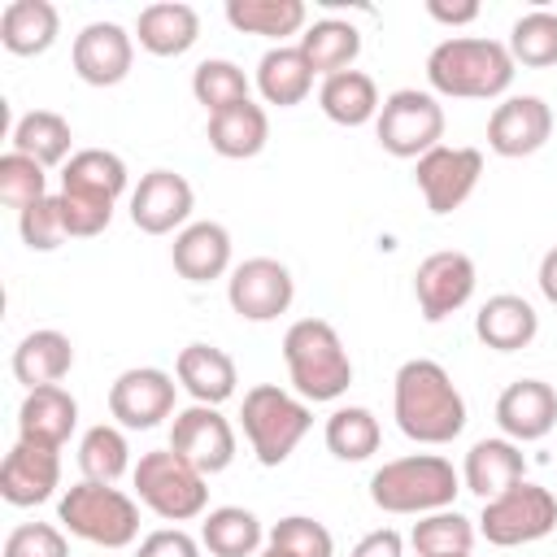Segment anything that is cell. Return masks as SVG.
I'll list each match as a JSON object with an SVG mask.
<instances>
[{
	"label": "cell",
	"mask_w": 557,
	"mask_h": 557,
	"mask_svg": "<svg viewBox=\"0 0 557 557\" xmlns=\"http://www.w3.org/2000/svg\"><path fill=\"white\" fill-rule=\"evenodd\" d=\"M4 557H70V544L52 522H22L4 535Z\"/></svg>",
	"instance_id": "45"
},
{
	"label": "cell",
	"mask_w": 557,
	"mask_h": 557,
	"mask_svg": "<svg viewBox=\"0 0 557 557\" xmlns=\"http://www.w3.org/2000/svg\"><path fill=\"white\" fill-rule=\"evenodd\" d=\"M78 426V400L61 387V383H48V387H30L22 409H17V440H30V444H48V448H61Z\"/></svg>",
	"instance_id": "20"
},
{
	"label": "cell",
	"mask_w": 557,
	"mask_h": 557,
	"mask_svg": "<svg viewBox=\"0 0 557 557\" xmlns=\"http://www.w3.org/2000/svg\"><path fill=\"white\" fill-rule=\"evenodd\" d=\"M374 135H379L383 152L405 157V161H418L431 148H440V139H444V109H440V100L431 91L400 87V91H392L379 104Z\"/></svg>",
	"instance_id": "9"
},
{
	"label": "cell",
	"mask_w": 557,
	"mask_h": 557,
	"mask_svg": "<svg viewBox=\"0 0 557 557\" xmlns=\"http://www.w3.org/2000/svg\"><path fill=\"white\" fill-rule=\"evenodd\" d=\"M474 261L457 248H440L431 257L418 261L413 274V296H418V313L426 322H444L448 313H457L470 296H474Z\"/></svg>",
	"instance_id": "13"
},
{
	"label": "cell",
	"mask_w": 557,
	"mask_h": 557,
	"mask_svg": "<svg viewBox=\"0 0 557 557\" xmlns=\"http://www.w3.org/2000/svg\"><path fill=\"white\" fill-rule=\"evenodd\" d=\"M205 135H209V148H213L218 157L244 161V157H257V152L265 148V139H270V117H265L261 104L244 100V104H235V109H226V113H213Z\"/></svg>",
	"instance_id": "28"
},
{
	"label": "cell",
	"mask_w": 557,
	"mask_h": 557,
	"mask_svg": "<svg viewBox=\"0 0 557 557\" xmlns=\"http://www.w3.org/2000/svg\"><path fill=\"white\" fill-rule=\"evenodd\" d=\"M135 557H200V548L183 527H161V531L139 540Z\"/></svg>",
	"instance_id": "46"
},
{
	"label": "cell",
	"mask_w": 557,
	"mask_h": 557,
	"mask_svg": "<svg viewBox=\"0 0 557 557\" xmlns=\"http://www.w3.org/2000/svg\"><path fill=\"white\" fill-rule=\"evenodd\" d=\"M557 527V496L540 483H513L500 496L483 500V518L479 531L487 544L496 548H518V544H535Z\"/></svg>",
	"instance_id": "8"
},
{
	"label": "cell",
	"mask_w": 557,
	"mask_h": 557,
	"mask_svg": "<svg viewBox=\"0 0 557 557\" xmlns=\"http://www.w3.org/2000/svg\"><path fill=\"white\" fill-rule=\"evenodd\" d=\"M379 444H383V431L366 405H339L326 418V448L339 461H366L379 453Z\"/></svg>",
	"instance_id": "37"
},
{
	"label": "cell",
	"mask_w": 557,
	"mask_h": 557,
	"mask_svg": "<svg viewBox=\"0 0 557 557\" xmlns=\"http://www.w3.org/2000/svg\"><path fill=\"white\" fill-rule=\"evenodd\" d=\"M61 200V222L70 239H91L113 222V205L109 200H91V196H74V191H57Z\"/></svg>",
	"instance_id": "44"
},
{
	"label": "cell",
	"mask_w": 557,
	"mask_h": 557,
	"mask_svg": "<svg viewBox=\"0 0 557 557\" xmlns=\"http://www.w3.org/2000/svg\"><path fill=\"white\" fill-rule=\"evenodd\" d=\"M496 426L513 444H535L557 426V392L544 379H518L496 396Z\"/></svg>",
	"instance_id": "19"
},
{
	"label": "cell",
	"mask_w": 557,
	"mask_h": 557,
	"mask_svg": "<svg viewBox=\"0 0 557 557\" xmlns=\"http://www.w3.org/2000/svg\"><path fill=\"white\" fill-rule=\"evenodd\" d=\"M57 518L65 522L70 535L100 544V548H126L139 535V505L113 483H91V479L74 483L61 496Z\"/></svg>",
	"instance_id": "6"
},
{
	"label": "cell",
	"mask_w": 557,
	"mask_h": 557,
	"mask_svg": "<svg viewBox=\"0 0 557 557\" xmlns=\"http://www.w3.org/2000/svg\"><path fill=\"white\" fill-rule=\"evenodd\" d=\"M392 413L413 444H453L466 426V400L448 379V370L431 357H413L396 370Z\"/></svg>",
	"instance_id": "1"
},
{
	"label": "cell",
	"mask_w": 557,
	"mask_h": 557,
	"mask_svg": "<svg viewBox=\"0 0 557 557\" xmlns=\"http://www.w3.org/2000/svg\"><path fill=\"white\" fill-rule=\"evenodd\" d=\"M400 553H405V540H400V531H392V527H379V531L361 535V540H357V548H352L348 557H400Z\"/></svg>",
	"instance_id": "47"
},
{
	"label": "cell",
	"mask_w": 557,
	"mask_h": 557,
	"mask_svg": "<svg viewBox=\"0 0 557 557\" xmlns=\"http://www.w3.org/2000/svg\"><path fill=\"white\" fill-rule=\"evenodd\" d=\"M109 413L126 431H152L174 413V379L157 366L122 370L109 387Z\"/></svg>",
	"instance_id": "14"
},
{
	"label": "cell",
	"mask_w": 557,
	"mask_h": 557,
	"mask_svg": "<svg viewBox=\"0 0 557 557\" xmlns=\"http://www.w3.org/2000/svg\"><path fill=\"white\" fill-rule=\"evenodd\" d=\"M474 335L496 352H518L540 335V313L531 309V300L500 292V296H487L483 309L474 313Z\"/></svg>",
	"instance_id": "24"
},
{
	"label": "cell",
	"mask_w": 557,
	"mask_h": 557,
	"mask_svg": "<svg viewBox=\"0 0 557 557\" xmlns=\"http://www.w3.org/2000/svg\"><path fill=\"white\" fill-rule=\"evenodd\" d=\"M257 91L265 96V104H278V109H292L300 104L309 91H313V70L305 61L300 48H270L261 61H257Z\"/></svg>",
	"instance_id": "31"
},
{
	"label": "cell",
	"mask_w": 557,
	"mask_h": 557,
	"mask_svg": "<svg viewBox=\"0 0 557 557\" xmlns=\"http://www.w3.org/2000/svg\"><path fill=\"white\" fill-rule=\"evenodd\" d=\"M70 61H74V74H78L87 87H113V83H122V78L131 74L135 39H131L126 26H117V22H87V26L74 35Z\"/></svg>",
	"instance_id": "15"
},
{
	"label": "cell",
	"mask_w": 557,
	"mask_h": 557,
	"mask_svg": "<svg viewBox=\"0 0 557 557\" xmlns=\"http://www.w3.org/2000/svg\"><path fill=\"white\" fill-rule=\"evenodd\" d=\"M126 466H131V448H126V435L117 426L100 422V426H91L83 435V444H78V470H83V479L113 483V479L126 474Z\"/></svg>",
	"instance_id": "40"
},
{
	"label": "cell",
	"mask_w": 557,
	"mask_h": 557,
	"mask_svg": "<svg viewBox=\"0 0 557 557\" xmlns=\"http://www.w3.org/2000/svg\"><path fill=\"white\" fill-rule=\"evenodd\" d=\"M170 261L187 283L222 278L226 265H231V231L222 222H191L174 235Z\"/></svg>",
	"instance_id": "23"
},
{
	"label": "cell",
	"mask_w": 557,
	"mask_h": 557,
	"mask_svg": "<svg viewBox=\"0 0 557 557\" xmlns=\"http://www.w3.org/2000/svg\"><path fill=\"white\" fill-rule=\"evenodd\" d=\"M409 544L418 548V557H470L474 522L457 509H435V513H422L413 522Z\"/></svg>",
	"instance_id": "36"
},
{
	"label": "cell",
	"mask_w": 557,
	"mask_h": 557,
	"mask_svg": "<svg viewBox=\"0 0 557 557\" xmlns=\"http://www.w3.org/2000/svg\"><path fill=\"white\" fill-rule=\"evenodd\" d=\"M48 196V174H44V165L35 161V157H22V152H4L0 157V200L9 205V209H30L35 200H44Z\"/></svg>",
	"instance_id": "41"
},
{
	"label": "cell",
	"mask_w": 557,
	"mask_h": 557,
	"mask_svg": "<svg viewBox=\"0 0 557 557\" xmlns=\"http://www.w3.org/2000/svg\"><path fill=\"white\" fill-rule=\"evenodd\" d=\"M174 379L178 387H187L196 405H222L235 396V383H239L231 352H222L218 344H187L174 361Z\"/></svg>",
	"instance_id": "22"
},
{
	"label": "cell",
	"mask_w": 557,
	"mask_h": 557,
	"mask_svg": "<svg viewBox=\"0 0 557 557\" xmlns=\"http://www.w3.org/2000/svg\"><path fill=\"white\" fill-rule=\"evenodd\" d=\"M191 96L209 109V117L213 113H226V109H235V104L248 100V74L235 61H226V57H209L191 74Z\"/></svg>",
	"instance_id": "39"
},
{
	"label": "cell",
	"mask_w": 557,
	"mask_h": 557,
	"mask_svg": "<svg viewBox=\"0 0 557 557\" xmlns=\"http://www.w3.org/2000/svg\"><path fill=\"white\" fill-rule=\"evenodd\" d=\"M170 448L209 479V474H222L235 461V431L218 413V405H187V409L174 413Z\"/></svg>",
	"instance_id": "12"
},
{
	"label": "cell",
	"mask_w": 557,
	"mask_h": 557,
	"mask_svg": "<svg viewBox=\"0 0 557 557\" xmlns=\"http://www.w3.org/2000/svg\"><path fill=\"white\" fill-rule=\"evenodd\" d=\"M513 57L500 39H483V35H453L444 44L431 48L426 57V83L440 96H457V100H492L500 91H509L513 83Z\"/></svg>",
	"instance_id": "2"
},
{
	"label": "cell",
	"mask_w": 557,
	"mask_h": 557,
	"mask_svg": "<svg viewBox=\"0 0 557 557\" xmlns=\"http://www.w3.org/2000/svg\"><path fill=\"white\" fill-rule=\"evenodd\" d=\"M296 48L305 52V61H309V70H313V74L331 78V74L352 70V61H357V52H361V35H357V26H352V22L322 17V22H313V26L300 35V44H296Z\"/></svg>",
	"instance_id": "33"
},
{
	"label": "cell",
	"mask_w": 557,
	"mask_h": 557,
	"mask_svg": "<svg viewBox=\"0 0 557 557\" xmlns=\"http://www.w3.org/2000/svg\"><path fill=\"white\" fill-rule=\"evenodd\" d=\"M17 231H22V244L30 252H52L61 248L70 235H65V222H61V200L57 196H44L35 200L30 209L17 213Z\"/></svg>",
	"instance_id": "43"
},
{
	"label": "cell",
	"mask_w": 557,
	"mask_h": 557,
	"mask_svg": "<svg viewBox=\"0 0 557 557\" xmlns=\"http://www.w3.org/2000/svg\"><path fill=\"white\" fill-rule=\"evenodd\" d=\"M61 13L48 0H9L0 13V44L13 57H39L57 44Z\"/></svg>",
	"instance_id": "26"
},
{
	"label": "cell",
	"mask_w": 557,
	"mask_h": 557,
	"mask_svg": "<svg viewBox=\"0 0 557 557\" xmlns=\"http://www.w3.org/2000/svg\"><path fill=\"white\" fill-rule=\"evenodd\" d=\"M479 174H483V152L479 148H448V144L431 148L413 165L418 191H422L426 209L440 218L470 200V191L479 187Z\"/></svg>",
	"instance_id": "11"
},
{
	"label": "cell",
	"mask_w": 557,
	"mask_h": 557,
	"mask_svg": "<svg viewBox=\"0 0 557 557\" xmlns=\"http://www.w3.org/2000/svg\"><path fill=\"white\" fill-rule=\"evenodd\" d=\"M305 17H309L305 0H226V22L244 35L283 39V35H296Z\"/></svg>",
	"instance_id": "35"
},
{
	"label": "cell",
	"mask_w": 557,
	"mask_h": 557,
	"mask_svg": "<svg viewBox=\"0 0 557 557\" xmlns=\"http://www.w3.org/2000/svg\"><path fill=\"white\" fill-rule=\"evenodd\" d=\"M135 492L165 522H191L209 505L205 474L191 461H183L174 448H152V453L139 457V466H135Z\"/></svg>",
	"instance_id": "7"
},
{
	"label": "cell",
	"mask_w": 557,
	"mask_h": 557,
	"mask_svg": "<svg viewBox=\"0 0 557 557\" xmlns=\"http://www.w3.org/2000/svg\"><path fill=\"white\" fill-rule=\"evenodd\" d=\"M540 292H544V300L548 305H557V248H548L544 252V261H540Z\"/></svg>",
	"instance_id": "49"
},
{
	"label": "cell",
	"mask_w": 557,
	"mask_h": 557,
	"mask_svg": "<svg viewBox=\"0 0 557 557\" xmlns=\"http://www.w3.org/2000/svg\"><path fill=\"white\" fill-rule=\"evenodd\" d=\"M509 57L513 65H531V70H544V65H557V13L553 9H531L522 13L513 26H509Z\"/></svg>",
	"instance_id": "38"
},
{
	"label": "cell",
	"mask_w": 557,
	"mask_h": 557,
	"mask_svg": "<svg viewBox=\"0 0 557 557\" xmlns=\"http://www.w3.org/2000/svg\"><path fill=\"white\" fill-rule=\"evenodd\" d=\"M257 557H292V553H283V548H274V544H265Z\"/></svg>",
	"instance_id": "50"
},
{
	"label": "cell",
	"mask_w": 557,
	"mask_h": 557,
	"mask_svg": "<svg viewBox=\"0 0 557 557\" xmlns=\"http://www.w3.org/2000/svg\"><path fill=\"white\" fill-rule=\"evenodd\" d=\"M196 191L183 174L174 170H148L139 178V187L131 191V222L144 235H170L174 226H183L191 218Z\"/></svg>",
	"instance_id": "18"
},
{
	"label": "cell",
	"mask_w": 557,
	"mask_h": 557,
	"mask_svg": "<svg viewBox=\"0 0 557 557\" xmlns=\"http://www.w3.org/2000/svg\"><path fill=\"white\" fill-rule=\"evenodd\" d=\"M74 366V344L70 335L44 326V331H30L17 348H13V379L30 387H48V383H61Z\"/></svg>",
	"instance_id": "27"
},
{
	"label": "cell",
	"mask_w": 557,
	"mask_h": 557,
	"mask_svg": "<svg viewBox=\"0 0 557 557\" xmlns=\"http://www.w3.org/2000/svg\"><path fill=\"white\" fill-rule=\"evenodd\" d=\"M426 13H431L435 22H444V26H466V22H474V17H479V4H474V0H461V4L426 0Z\"/></svg>",
	"instance_id": "48"
},
{
	"label": "cell",
	"mask_w": 557,
	"mask_h": 557,
	"mask_svg": "<svg viewBox=\"0 0 557 557\" xmlns=\"http://www.w3.org/2000/svg\"><path fill=\"white\" fill-rule=\"evenodd\" d=\"M270 544L292 553V557H335V540L331 531L309 518V513H292V518H278L270 527Z\"/></svg>",
	"instance_id": "42"
},
{
	"label": "cell",
	"mask_w": 557,
	"mask_h": 557,
	"mask_svg": "<svg viewBox=\"0 0 557 557\" xmlns=\"http://www.w3.org/2000/svg\"><path fill=\"white\" fill-rule=\"evenodd\" d=\"M9 144H13V152L35 157L44 170H48V165H65V161L74 157V152H70L74 131H70V122H65L61 113H52V109H30V113H22V117L13 122Z\"/></svg>",
	"instance_id": "30"
},
{
	"label": "cell",
	"mask_w": 557,
	"mask_h": 557,
	"mask_svg": "<svg viewBox=\"0 0 557 557\" xmlns=\"http://www.w3.org/2000/svg\"><path fill=\"white\" fill-rule=\"evenodd\" d=\"M200 544L213 557H257V548H261V518L252 509H239V505L209 509L205 522H200Z\"/></svg>",
	"instance_id": "34"
},
{
	"label": "cell",
	"mask_w": 557,
	"mask_h": 557,
	"mask_svg": "<svg viewBox=\"0 0 557 557\" xmlns=\"http://www.w3.org/2000/svg\"><path fill=\"white\" fill-rule=\"evenodd\" d=\"M553 135V109L540 96H509L487 117V148L496 157H531Z\"/></svg>",
	"instance_id": "16"
},
{
	"label": "cell",
	"mask_w": 557,
	"mask_h": 557,
	"mask_svg": "<svg viewBox=\"0 0 557 557\" xmlns=\"http://www.w3.org/2000/svg\"><path fill=\"white\" fill-rule=\"evenodd\" d=\"M239 422H244V435H248V448L257 453V461L283 466L296 453V444L309 435L313 413L300 396L283 392L278 383H257L244 392Z\"/></svg>",
	"instance_id": "5"
},
{
	"label": "cell",
	"mask_w": 557,
	"mask_h": 557,
	"mask_svg": "<svg viewBox=\"0 0 557 557\" xmlns=\"http://www.w3.org/2000/svg\"><path fill=\"white\" fill-rule=\"evenodd\" d=\"M61 191L113 205L126 191V161L117 152H109V148H83L61 165Z\"/></svg>",
	"instance_id": "29"
},
{
	"label": "cell",
	"mask_w": 557,
	"mask_h": 557,
	"mask_svg": "<svg viewBox=\"0 0 557 557\" xmlns=\"http://www.w3.org/2000/svg\"><path fill=\"white\" fill-rule=\"evenodd\" d=\"M283 361L287 379L300 392V400H339L352 383V361L339 339V331L326 318H300L283 335Z\"/></svg>",
	"instance_id": "3"
},
{
	"label": "cell",
	"mask_w": 557,
	"mask_h": 557,
	"mask_svg": "<svg viewBox=\"0 0 557 557\" xmlns=\"http://www.w3.org/2000/svg\"><path fill=\"white\" fill-rule=\"evenodd\" d=\"M292 296H296L292 270L274 257H248L226 278V300L244 322H274L278 313L292 309Z\"/></svg>",
	"instance_id": "10"
},
{
	"label": "cell",
	"mask_w": 557,
	"mask_h": 557,
	"mask_svg": "<svg viewBox=\"0 0 557 557\" xmlns=\"http://www.w3.org/2000/svg\"><path fill=\"white\" fill-rule=\"evenodd\" d=\"M457 492H461V474L440 453H409L383 461L370 474V500L383 513H435L448 509Z\"/></svg>",
	"instance_id": "4"
},
{
	"label": "cell",
	"mask_w": 557,
	"mask_h": 557,
	"mask_svg": "<svg viewBox=\"0 0 557 557\" xmlns=\"http://www.w3.org/2000/svg\"><path fill=\"white\" fill-rule=\"evenodd\" d=\"M135 35H139V48L152 57H183L200 39V17L183 0H161V4L139 9Z\"/></svg>",
	"instance_id": "25"
},
{
	"label": "cell",
	"mask_w": 557,
	"mask_h": 557,
	"mask_svg": "<svg viewBox=\"0 0 557 557\" xmlns=\"http://www.w3.org/2000/svg\"><path fill=\"white\" fill-rule=\"evenodd\" d=\"M522 479H527V457H522V448L513 440L496 435V440L470 444L466 466H461L466 492H474L479 500H492V496H500L505 487H513Z\"/></svg>",
	"instance_id": "21"
},
{
	"label": "cell",
	"mask_w": 557,
	"mask_h": 557,
	"mask_svg": "<svg viewBox=\"0 0 557 557\" xmlns=\"http://www.w3.org/2000/svg\"><path fill=\"white\" fill-rule=\"evenodd\" d=\"M61 483V448L17 440L0 461V496L17 509L44 505Z\"/></svg>",
	"instance_id": "17"
},
{
	"label": "cell",
	"mask_w": 557,
	"mask_h": 557,
	"mask_svg": "<svg viewBox=\"0 0 557 557\" xmlns=\"http://www.w3.org/2000/svg\"><path fill=\"white\" fill-rule=\"evenodd\" d=\"M318 104H322V113H326L331 122H339V126H366L370 117H379V104H383V100H379V87H374L370 74L344 70V74L322 78Z\"/></svg>",
	"instance_id": "32"
}]
</instances>
